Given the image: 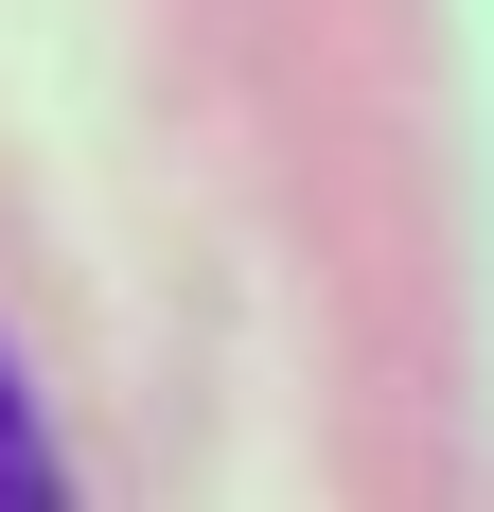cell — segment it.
<instances>
[{"instance_id": "1", "label": "cell", "mask_w": 494, "mask_h": 512, "mask_svg": "<svg viewBox=\"0 0 494 512\" xmlns=\"http://www.w3.org/2000/svg\"><path fill=\"white\" fill-rule=\"evenodd\" d=\"M53 495V407L18 389V354H0V512H36Z\"/></svg>"}]
</instances>
